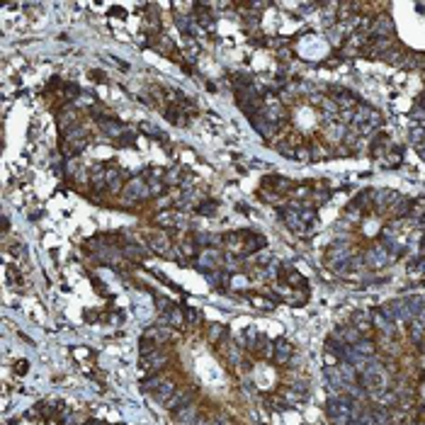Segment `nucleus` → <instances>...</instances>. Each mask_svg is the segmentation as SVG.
Returning a JSON list of instances; mask_svg holds the SVG:
<instances>
[{"instance_id": "nucleus-1", "label": "nucleus", "mask_w": 425, "mask_h": 425, "mask_svg": "<svg viewBox=\"0 0 425 425\" xmlns=\"http://www.w3.org/2000/svg\"><path fill=\"white\" fill-rule=\"evenodd\" d=\"M151 194V187L144 182V178H134L126 182V187H124V204H134L138 199H146Z\"/></svg>"}, {"instance_id": "nucleus-2", "label": "nucleus", "mask_w": 425, "mask_h": 425, "mask_svg": "<svg viewBox=\"0 0 425 425\" xmlns=\"http://www.w3.org/2000/svg\"><path fill=\"white\" fill-rule=\"evenodd\" d=\"M88 141H90L88 131H83V129H73V131L68 134V138H66V149H68L70 153H73V151H81V149H85V146H88Z\"/></svg>"}, {"instance_id": "nucleus-3", "label": "nucleus", "mask_w": 425, "mask_h": 425, "mask_svg": "<svg viewBox=\"0 0 425 425\" xmlns=\"http://www.w3.org/2000/svg\"><path fill=\"white\" fill-rule=\"evenodd\" d=\"M187 403H190V391H187V389H178L173 396L165 401V406H168L173 413L180 411V408H182V406H187Z\"/></svg>"}, {"instance_id": "nucleus-4", "label": "nucleus", "mask_w": 425, "mask_h": 425, "mask_svg": "<svg viewBox=\"0 0 425 425\" xmlns=\"http://www.w3.org/2000/svg\"><path fill=\"white\" fill-rule=\"evenodd\" d=\"M197 418H199V413H197V408H194L192 403H187V406H182L180 411H175V420H178L180 425H194Z\"/></svg>"}, {"instance_id": "nucleus-5", "label": "nucleus", "mask_w": 425, "mask_h": 425, "mask_svg": "<svg viewBox=\"0 0 425 425\" xmlns=\"http://www.w3.org/2000/svg\"><path fill=\"white\" fill-rule=\"evenodd\" d=\"M401 197H398L396 192H391V190H379V192H374V204H377V209H389V206L394 204V202H398Z\"/></svg>"}, {"instance_id": "nucleus-6", "label": "nucleus", "mask_w": 425, "mask_h": 425, "mask_svg": "<svg viewBox=\"0 0 425 425\" xmlns=\"http://www.w3.org/2000/svg\"><path fill=\"white\" fill-rule=\"evenodd\" d=\"M149 243L156 253H165V250H170V241H168V236L163 231H153L149 233Z\"/></svg>"}, {"instance_id": "nucleus-7", "label": "nucleus", "mask_w": 425, "mask_h": 425, "mask_svg": "<svg viewBox=\"0 0 425 425\" xmlns=\"http://www.w3.org/2000/svg\"><path fill=\"white\" fill-rule=\"evenodd\" d=\"M141 362H144V367H149V370H158V367H163L165 362H168V355L161 352V350H153L149 355H144Z\"/></svg>"}, {"instance_id": "nucleus-8", "label": "nucleus", "mask_w": 425, "mask_h": 425, "mask_svg": "<svg viewBox=\"0 0 425 425\" xmlns=\"http://www.w3.org/2000/svg\"><path fill=\"white\" fill-rule=\"evenodd\" d=\"M219 260H221L219 250H211V248L202 250V255H199V265H202V267H211V270L219 265Z\"/></svg>"}, {"instance_id": "nucleus-9", "label": "nucleus", "mask_w": 425, "mask_h": 425, "mask_svg": "<svg viewBox=\"0 0 425 425\" xmlns=\"http://www.w3.org/2000/svg\"><path fill=\"white\" fill-rule=\"evenodd\" d=\"M289 355H292V345H289L287 340H279L277 347H274V360H277V362H287Z\"/></svg>"}, {"instance_id": "nucleus-10", "label": "nucleus", "mask_w": 425, "mask_h": 425, "mask_svg": "<svg viewBox=\"0 0 425 425\" xmlns=\"http://www.w3.org/2000/svg\"><path fill=\"white\" fill-rule=\"evenodd\" d=\"M224 335H226V326H221V323H211V326L206 328V338H209L211 343H219Z\"/></svg>"}, {"instance_id": "nucleus-11", "label": "nucleus", "mask_w": 425, "mask_h": 425, "mask_svg": "<svg viewBox=\"0 0 425 425\" xmlns=\"http://www.w3.org/2000/svg\"><path fill=\"white\" fill-rule=\"evenodd\" d=\"M78 112H70V110H66V112H61V117H58V126L61 129H68V124H73L78 117H76Z\"/></svg>"}, {"instance_id": "nucleus-12", "label": "nucleus", "mask_w": 425, "mask_h": 425, "mask_svg": "<svg viewBox=\"0 0 425 425\" xmlns=\"http://www.w3.org/2000/svg\"><path fill=\"white\" fill-rule=\"evenodd\" d=\"M343 126H330L328 131H326V136L330 138V141H340V138H343Z\"/></svg>"}, {"instance_id": "nucleus-13", "label": "nucleus", "mask_w": 425, "mask_h": 425, "mask_svg": "<svg viewBox=\"0 0 425 425\" xmlns=\"http://www.w3.org/2000/svg\"><path fill=\"white\" fill-rule=\"evenodd\" d=\"M185 316H187V321H190V323H199V321H202L199 311H194V309H187V311H185Z\"/></svg>"}, {"instance_id": "nucleus-14", "label": "nucleus", "mask_w": 425, "mask_h": 425, "mask_svg": "<svg viewBox=\"0 0 425 425\" xmlns=\"http://www.w3.org/2000/svg\"><path fill=\"white\" fill-rule=\"evenodd\" d=\"M209 425H231V420H229L226 415H221V413H219L214 420H209Z\"/></svg>"}, {"instance_id": "nucleus-15", "label": "nucleus", "mask_w": 425, "mask_h": 425, "mask_svg": "<svg viewBox=\"0 0 425 425\" xmlns=\"http://www.w3.org/2000/svg\"><path fill=\"white\" fill-rule=\"evenodd\" d=\"M246 282H248V279H246V277H241V274H238V277H233V279H231V285H236V287H243Z\"/></svg>"}]
</instances>
